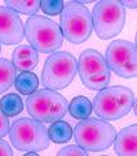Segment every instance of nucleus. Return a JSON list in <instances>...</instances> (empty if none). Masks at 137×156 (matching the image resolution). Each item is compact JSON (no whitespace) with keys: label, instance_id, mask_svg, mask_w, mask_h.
Listing matches in <instances>:
<instances>
[{"label":"nucleus","instance_id":"1","mask_svg":"<svg viewBox=\"0 0 137 156\" xmlns=\"http://www.w3.org/2000/svg\"><path fill=\"white\" fill-rule=\"evenodd\" d=\"M85 3L88 2H66L60 14L62 35L72 44H82L92 34V16Z\"/></svg>","mask_w":137,"mask_h":156},{"label":"nucleus","instance_id":"2","mask_svg":"<svg viewBox=\"0 0 137 156\" xmlns=\"http://www.w3.org/2000/svg\"><path fill=\"white\" fill-rule=\"evenodd\" d=\"M135 100L133 91L128 87L106 86L96 95L93 109L101 120L115 121L129 113Z\"/></svg>","mask_w":137,"mask_h":156},{"label":"nucleus","instance_id":"3","mask_svg":"<svg viewBox=\"0 0 137 156\" xmlns=\"http://www.w3.org/2000/svg\"><path fill=\"white\" fill-rule=\"evenodd\" d=\"M68 103L60 92L49 89L36 90L26 99V109L32 119L43 124L62 120L67 113Z\"/></svg>","mask_w":137,"mask_h":156},{"label":"nucleus","instance_id":"4","mask_svg":"<svg viewBox=\"0 0 137 156\" xmlns=\"http://www.w3.org/2000/svg\"><path fill=\"white\" fill-rule=\"evenodd\" d=\"M25 38L38 52L53 53L62 47L63 35L60 26L44 16H30L25 25Z\"/></svg>","mask_w":137,"mask_h":156},{"label":"nucleus","instance_id":"5","mask_svg":"<svg viewBox=\"0 0 137 156\" xmlns=\"http://www.w3.org/2000/svg\"><path fill=\"white\" fill-rule=\"evenodd\" d=\"M72 134L76 144L82 148L92 152H101L114 143L116 130L105 120L87 117L75 126Z\"/></svg>","mask_w":137,"mask_h":156},{"label":"nucleus","instance_id":"6","mask_svg":"<svg viewBox=\"0 0 137 156\" xmlns=\"http://www.w3.org/2000/svg\"><path fill=\"white\" fill-rule=\"evenodd\" d=\"M9 138L14 148L19 151H43L51 143L48 129L35 119L22 117L16 120L9 129Z\"/></svg>","mask_w":137,"mask_h":156},{"label":"nucleus","instance_id":"7","mask_svg":"<svg viewBox=\"0 0 137 156\" xmlns=\"http://www.w3.org/2000/svg\"><path fill=\"white\" fill-rule=\"evenodd\" d=\"M78 73L75 57L67 51L51 53L42 72V83L45 89L53 91L62 90L74 81Z\"/></svg>","mask_w":137,"mask_h":156},{"label":"nucleus","instance_id":"8","mask_svg":"<svg viewBox=\"0 0 137 156\" xmlns=\"http://www.w3.org/2000/svg\"><path fill=\"white\" fill-rule=\"evenodd\" d=\"M92 27L100 39H111L123 30L125 23V8L118 0H102L93 8Z\"/></svg>","mask_w":137,"mask_h":156},{"label":"nucleus","instance_id":"9","mask_svg":"<svg viewBox=\"0 0 137 156\" xmlns=\"http://www.w3.org/2000/svg\"><path fill=\"white\" fill-rule=\"evenodd\" d=\"M76 62L80 81L87 89L92 91H100L109 85L111 80V70L106 64L105 57L99 51H83Z\"/></svg>","mask_w":137,"mask_h":156},{"label":"nucleus","instance_id":"10","mask_svg":"<svg viewBox=\"0 0 137 156\" xmlns=\"http://www.w3.org/2000/svg\"><path fill=\"white\" fill-rule=\"evenodd\" d=\"M106 64L111 72L122 78L137 76V47L128 41H114L106 50Z\"/></svg>","mask_w":137,"mask_h":156},{"label":"nucleus","instance_id":"11","mask_svg":"<svg viewBox=\"0 0 137 156\" xmlns=\"http://www.w3.org/2000/svg\"><path fill=\"white\" fill-rule=\"evenodd\" d=\"M25 38V25L19 14L8 7H0V43L13 46Z\"/></svg>","mask_w":137,"mask_h":156},{"label":"nucleus","instance_id":"12","mask_svg":"<svg viewBox=\"0 0 137 156\" xmlns=\"http://www.w3.org/2000/svg\"><path fill=\"white\" fill-rule=\"evenodd\" d=\"M115 154L119 156H136L137 154V125H129L116 133L114 139Z\"/></svg>","mask_w":137,"mask_h":156},{"label":"nucleus","instance_id":"13","mask_svg":"<svg viewBox=\"0 0 137 156\" xmlns=\"http://www.w3.org/2000/svg\"><path fill=\"white\" fill-rule=\"evenodd\" d=\"M12 64L19 72H32L39 64V53L30 44H19L12 53Z\"/></svg>","mask_w":137,"mask_h":156},{"label":"nucleus","instance_id":"14","mask_svg":"<svg viewBox=\"0 0 137 156\" xmlns=\"http://www.w3.org/2000/svg\"><path fill=\"white\" fill-rule=\"evenodd\" d=\"M72 128L71 125L66 122L63 120H57L55 122H52L51 126L48 128V135L49 139L53 143H66L72 138Z\"/></svg>","mask_w":137,"mask_h":156},{"label":"nucleus","instance_id":"15","mask_svg":"<svg viewBox=\"0 0 137 156\" xmlns=\"http://www.w3.org/2000/svg\"><path fill=\"white\" fill-rule=\"evenodd\" d=\"M14 86L21 95H30L39 87V78L32 72H19V74L16 76Z\"/></svg>","mask_w":137,"mask_h":156},{"label":"nucleus","instance_id":"16","mask_svg":"<svg viewBox=\"0 0 137 156\" xmlns=\"http://www.w3.org/2000/svg\"><path fill=\"white\" fill-rule=\"evenodd\" d=\"M67 111L70 112V115L76 120H84L87 117H89L91 113L93 112V104L88 99L87 96H75L74 99L70 101Z\"/></svg>","mask_w":137,"mask_h":156},{"label":"nucleus","instance_id":"17","mask_svg":"<svg viewBox=\"0 0 137 156\" xmlns=\"http://www.w3.org/2000/svg\"><path fill=\"white\" fill-rule=\"evenodd\" d=\"M0 109L7 117L18 116L23 111V103L21 96L17 94H7L0 99Z\"/></svg>","mask_w":137,"mask_h":156},{"label":"nucleus","instance_id":"18","mask_svg":"<svg viewBox=\"0 0 137 156\" xmlns=\"http://www.w3.org/2000/svg\"><path fill=\"white\" fill-rule=\"evenodd\" d=\"M16 76V68L12 61L0 58V94L5 92L8 89H11L12 85H14Z\"/></svg>","mask_w":137,"mask_h":156},{"label":"nucleus","instance_id":"19","mask_svg":"<svg viewBox=\"0 0 137 156\" xmlns=\"http://www.w3.org/2000/svg\"><path fill=\"white\" fill-rule=\"evenodd\" d=\"M5 4L16 13L34 16L40 9V0H7Z\"/></svg>","mask_w":137,"mask_h":156},{"label":"nucleus","instance_id":"20","mask_svg":"<svg viewBox=\"0 0 137 156\" xmlns=\"http://www.w3.org/2000/svg\"><path fill=\"white\" fill-rule=\"evenodd\" d=\"M63 4H65V2H62V0H42L40 8L47 16L53 17L61 14L63 9Z\"/></svg>","mask_w":137,"mask_h":156},{"label":"nucleus","instance_id":"21","mask_svg":"<svg viewBox=\"0 0 137 156\" xmlns=\"http://www.w3.org/2000/svg\"><path fill=\"white\" fill-rule=\"evenodd\" d=\"M88 154V151H85L84 148H82L78 144H71V146H66L62 150H60L57 152L58 156H63V155H68V156H85Z\"/></svg>","mask_w":137,"mask_h":156},{"label":"nucleus","instance_id":"22","mask_svg":"<svg viewBox=\"0 0 137 156\" xmlns=\"http://www.w3.org/2000/svg\"><path fill=\"white\" fill-rule=\"evenodd\" d=\"M9 129H11V125H9L8 117L0 109V138H4L5 135H8Z\"/></svg>","mask_w":137,"mask_h":156},{"label":"nucleus","instance_id":"23","mask_svg":"<svg viewBox=\"0 0 137 156\" xmlns=\"http://www.w3.org/2000/svg\"><path fill=\"white\" fill-rule=\"evenodd\" d=\"M0 156H13V151L8 142L0 138Z\"/></svg>","mask_w":137,"mask_h":156},{"label":"nucleus","instance_id":"24","mask_svg":"<svg viewBox=\"0 0 137 156\" xmlns=\"http://www.w3.org/2000/svg\"><path fill=\"white\" fill-rule=\"evenodd\" d=\"M120 4H122V5H123L124 8L128 7V8H131V9H136V7H137L136 0H132V2H127V0H123V2H120Z\"/></svg>","mask_w":137,"mask_h":156},{"label":"nucleus","instance_id":"25","mask_svg":"<svg viewBox=\"0 0 137 156\" xmlns=\"http://www.w3.org/2000/svg\"><path fill=\"white\" fill-rule=\"evenodd\" d=\"M0 52H2V43H0Z\"/></svg>","mask_w":137,"mask_h":156}]
</instances>
